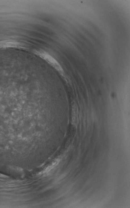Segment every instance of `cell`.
Wrapping results in <instances>:
<instances>
[{"label":"cell","instance_id":"6da1fadb","mask_svg":"<svg viewBox=\"0 0 130 208\" xmlns=\"http://www.w3.org/2000/svg\"><path fill=\"white\" fill-rule=\"evenodd\" d=\"M33 53L50 65L56 71H57V72H58V73L64 77L66 80L64 71L60 63L52 55L49 54V53L43 50H34Z\"/></svg>","mask_w":130,"mask_h":208},{"label":"cell","instance_id":"7a4b0ae2","mask_svg":"<svg viewBox=\"0 0 130 208\" xmlns=\"http://www.w3.org/2000/svg\"><path fill=\"white\" fill-rule=\"evenodd\" d=\"M73 120L74 124L75 125L77 124L78 121V110L76 104H75L73 107Z\"/></svg>","mask_w":130,"mask_h":208},{"label":"cell","instance_id":"3957f363","mask_svg":"<svg viewBox=\"0 0 130 208\" xmlns=\"http://www.w3.org/2000/svg\"><path fill=\"white\" fill-rule=\"evenodd\" d=\"M57 161L54 162L52 164L50 165V166L48 167H47V168L45 170V171H44V173H47V172H49V171H50L51 169H52V168L54 167V166H55L56 164H57Z\"/></svg>","mask_w":130,"mask_h":208}]
</instances>
